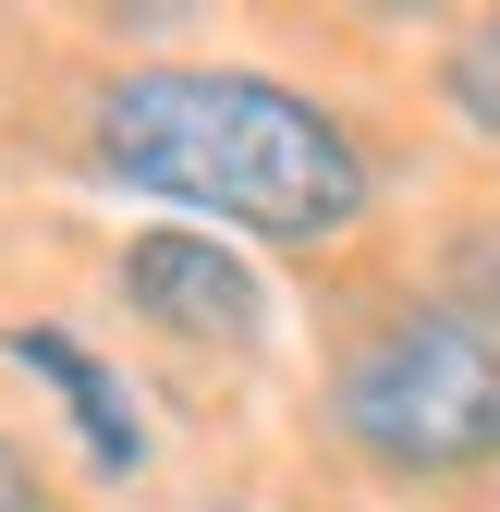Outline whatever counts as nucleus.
<instances>
[{"label": "nucleus", "instance_id": "nucleus-4", "mask_svg": "<svg viewBox=\"0 0 500 512\" xmlns=\"http://www.w3.org/2000/svg\"><path fill=\"white\" fill-rule=\"evenodd\" d=\"M13 366L25 378H49L61 403H74V427H86V464L98 476H135L147 464V415H135V391L86 354V342H61V330H13Z\"/></svg>", "mask_w": 500, "mask_h": 512}, {"label": "nucleus", "instance_id": "nucleus-7", "mask_svg": "<svg viewBox=\"0 0 500 512\" xmlns=\"http://www.w3.org/2000/svg\"><path fill=\"white\" fill-rule=\"evenodd\" d=\"M0 512H61V500H49V476L13 452V439H0Z\"/></svg>", "mask_w": 500, "mask_h": 512}, {"label": "nucleus", "instance_id": "nucleus-2", "mask_svg": "<svg viewBox=\"0 0 500 512\" xmlns=\"http://www.w3.org/2000/svg\"><path fill=\"white\" fill-rule=\"evenodd\" d=\"M330 427L379 476H488L500 464V342L452 305H391L330 366Z\"/></svg>", "mask_w": 500, "mask_h": 512}, {"label": "nucleus", "instance_id": "nucleus-5", "mask_svg": "<svg viewBox=\"0 0 500 512\" xmlns=\"http://www.w3.org/2000/svg\"><path fill=\"white\" fill-rule=\"evenodd\" d=\"M440 305L464 317V330L500 342V220H452V244H440Z\"/></svg>", "mask_w": 500, "mask_h": 512}, {"label": "nucleus", "instance_id": "nucleus-6", "mask_svg": "<svg viewBox=\"0 0 500 512\" xmlns=\"http://www.w3.org/2000/svg\"><path fill=\"white\" fill-rule=\"evenodd\" d=\"M440 98H452V110H464V122H476V135H488V147H500V13H488V25H464V37H452V61H440Z\"/></svg>", "mask_w": 500, "mask_h": 512}, {"label": "nucleus", "instance_id": "nucleus-3", "mask_svg": "<svg viewBox=\"0 0 500 512\" xmlns=\"http://www.w3.org/2000/svg\"><path fill=\"white\" fill-rule=\"evenodd\" d=\"M122 305L171 342H257L269 330V281L220 232H135L122 244Z\"/></svg>", "mask_w": 500, "mask_h": 512}, {"label": "nucleus", "instance_id": "nucleus-1", "mask_svg": "<svg viewBox=\"0 0 500 512\" xmlns=\"http://www.w3.org/2000/svg\"><path fill=\"white\" fill-rule=\"evenodd\" d=\"M86 135H98L110 183H135L159 208H208L257 244H330V232L366 220V147L281 74L159 61V74L98 86Z\"/></svg>", "mask_w": 500, "mask_h": 512}]
</instances>
